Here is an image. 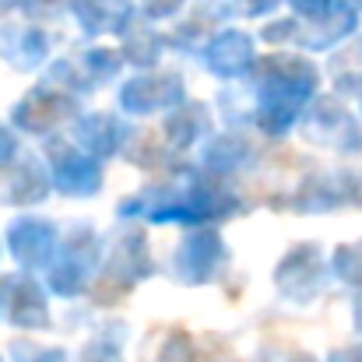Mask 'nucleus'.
<instances>
[{
    "label": "nucleus",
    "instance_id": "1",
    "mask_svg": "<svg viewBox=\"0 0 362 362\" xmlns=\"http://www.w3.org/2000/svg\"><path fill=\"white\" fill-rule=\"evenodd\" d=\"M233 211H240V201L229 187H222L204 169H194L187 176L183 165L176 169V176H169L162 183H151L141 194L120 201L123 218H148V222L208 226L211 218H233Z\"/></svg>",
    "mask_w": 362,
    "mask_h": 362
},
{
    "label": "nucleus",
    "instance_id": "2",
    "mask_svg": "<svg viewBox=\"0 0 362 362\" xmlns=\"http://www.w3.org/2000/svg\"><path fill=\"white\" fill-rule=\"evenodd\" d=\"M155 271V260H151V250L141 229H130L110 243V250H103L99 257V267H95V278H92V296H110L106 303H117V296L137 288L148 274Z\"/></svg>",
    "mask_w": 362,
    "mask_h": 362
},
{
    "label": "nucleus",
    "instance_id": "3",
    "mask_svg": "<svg viewBox=\"0 0 362 362\" xmlns=\"http://www.w3.org/2000/svg\"><path fill=\"white\" fill-rule=\"evenodd\" d=\"M57 264L49 271V288L60 296H81L88 292L99 257H103V236L92 226H74L67 240H57Z\"/></svg>",
    "mask_w": 362,
    "mask_h": 362
},
{
    "label": "nucleus",
    "instance_id": "4",
    "mask_svg": "<svg viewBox=\"0 0 362 362\" xmlns=\"http://www.w3.org/2000/svg\"><path fill=\"white\" fill-rule=\"evenodd\" d=\"M327 278H331V264H327L324 250L313 246V243L292 246V250L281 257L278 271H274L278 292L288 296L292 303H313V299L324 292Z\"/></svg>",
    "mask_w": 362,
    "mask_h": 362
},
{
    "label": "nucleus",
    "instance_id": "5",
    "mask_svg": "<svg viewBox=\"0 0 362 362\" xmlns=\"http://www.w3.org/2000/svg\"><path fill=\"white\" fill-rule=\"evenodd\" d=\"M49 165H53V183L60 187V194L67 197H92L103 187V158L88 155L81 144H74L71 137H53L49 144Z\"/></svg>",
    "mask_w": 362,
    "mask_h": 362
},
{
    "label": "nucleus",
    "instance_id": "6",
    "mask_svg": "<svg viewBox=\"0 0 362 362\" xmlns=\"http://www.w3.org/2000/svg\"><path fill=\"white\" fill-rule=\"evenodd\" d=\"M226 260H229V250H226L222 236L204 226V229H194L190 236H183V243L176 246L173 271L187 285H204V281H215L218 278V271L226 267Z\"/></svg>",
    "mask_w": 362,
    "mask_h": 362
},
{
    "label": "nucleus",
    "instance_id": "7",
    "mask_svg": "<svg viewBox=\"0 0 362 362\" xmlns=\"http://www.w3.org/2000/svg\"><path fill=\"white\" fill-rule=\"evenodd\" d=\"M187 99V88H183V78L176 71H162V74H137L130 78L120 88V106L123 113H134V117H148V113H158V110H173Z\"/></svg>",
    "mask_w": 362,
    "mask_h": 362
},
{
    "label": "nucleus",
    "instance_id": "8",
    "mask_svg": "<svg viewBox=\"0 0 362 362\" xmlns=\"http://www.w3.org/2000/svg\"><path fill=\"white\" fill-rule=\"evenodd\" d=\"M356 176L349 173H313L303 180V187L296 190V211L306 215H320V211H338L345 204H356Z\"/></svg>",
    "mask_w": 362,
    "mask_h": 362
},
{
    "label": "nucleus",
    "instance_id": "9",
    "mask_svg": "<svg viewBox=\"0 0 362 362\" xmlns=\"http://www.w3.org/2000/svg\"><path fill=\"white\" fill-rule=\"evenodd\" d=\"M130 134H134V127H127L113 113H85V117L71 120V141L81 144L95 158H110V155L123 151Z\"/></svg>",
    "mask_w": 362,
    "mask_h": 362
},
{
    "label": "nucleus",
    "instance_id": "10",
    "mask_svg": "<svg viewBox=\"0 0 362 362\" xmlns=\"http://www.w3.org/2000/svg\"><path fill=\"white\" fill-rule=\"evenodd\" d=\"M78 110H81V99H78V95H71V92H64V88H57V85L46 81L39 92H32V95L25 99L21 123H25L32 134H49L57 123L64 127V123L74 120Z\"/></svg>",
    "mask_w": 362,
    "mask_h": 362
},
{
    "label": "nucleus",
    "instance_id": "11",
    "mask_svg": "<svg viewBox=\"0 0 362 362\" xmlns=\"http://www.w3.org/2000/svg\"><path fill=\"white\" fill-rule=\"evenodd\" d=\"M204 64L218 78H243L253 64V39L240 28H222L204 42Z\"/></svg>",
    "mask_w": 362,
    "mask_h": 362
},
{
    "label": "nucleus",
    "instance_id": "12",
    "mask_svg": "<svg viewBox=\"0 0 362 362\" xmlns=\"http://www.w3.org/2000/svg\"><path fill=\"white\" fill-rule=\"evenodd\" d=\"M71 11H74L78 25L88 35L123 32L134 21V4L130 0H71Z\"/></svg>",
    "mask_w": 362,
    "mask_h": 362
},
{
    "label": "nucleus",
    "instance_id": "13",
    "mask_svg": "<svg viewBox=\"0 0 362 362\" xmlns=\"http://www.w3.org/2000/svg\"><path fill=\"white\" fill-rule=\"evenodd\" d=\"M250 144H246V137H243L240 130H229V134H215L208 144H204V151H201V169L208 173V176H215V180H222V176H233V173H240L243 165L250 162Z\"/></svg>",
    "mask_w": 362,
    "mask_h": 362
},
{
    "label": "nucleus",
    "instance_id": "14",
    "mask_svg": "<svg viewBox=\"0 0 362 362\" xmlns=\"http://www.w3.org/2000/svg\"><path fill=\"white\" fill-rule=\"evenodd\" d=\"M208 130H211L208 110L197 106V103H187V99H183L180 106H173L169 120H165V127H162V141H165L173 151H183V148L197 144Z\"/></svg>",
    "mask_w": 362,
    "mask_h": 362
},
{
    "label": "nucleus",
    "instance_id": "15",
    "mask_svg": "<svg viewBox=\"0 0 362 362\" xmlns=\"http://www.w3.org/2000/svg\"><path fill=\"white\" fill-rule=\"evenodd\" d=\"M25 226L32 236H25V229L14 226V257H21V264H28V267H39L57 250V226L42 222V218H25Z\"/></svg>",
    "mask_w": 362,
    "mask_h": 362
},
{
    "label": "nucleus",
    "instance_id": "16",
    "mask_svg": "<svg viewBox=\"0 0 362 362\" xmlns=\"http://www.w3.org/2000/svg\"><path fill=\"white\" fill-rule=\"evenodd\" d=\"M123 60H130L134 67H151L162 57V35L151 32L148 25H127L123 28Z\"/></svg>",
    "mask_w": 362,
    "mask_h": 362
},
{
    "label": "nucleus",
    "instance_id": "17",
    "mask_svg": "<svg viewBox=\"0 0 362 362\" xmlns=\"http://www.w3.org/2000/svg\"><path fill=\"white\" fill-rule=\"evenodd\" d=\"M74 64L85 71V78H88L92 85H110V81L120 74L123 57L120 53H113V49H103V46H88Z\"/></svg>",
    "mask_w": 362,
    "mask_h": 362
},
{
    "label": "nucleus",
    "instance_id": "18",
    "mask_svg": "<svg viewBox=\"0 0 362 362\" xmlns=\"http://www.w3.org/2000/svg\"><path fill=\"white\" fill-rule=\"evenodd\" d=\"M331 271L349 285H362V240L338 246L334 257H331Z\"/></svg>",
    "mask_w": 362,
    "mask_h": 362
},
{
    "label": "nucleus",
    "instance_id": "19",
    "mask_svg": "<svg viewBox=\"0 0 362 362\" xmlns=\"http://www.w3.org/2000/svg\"><path fill=\"white\" fill-rule=\"evenodd\" d=\"M158 362H197V345H194L183 331H173V334L162 341Z\"/></svg>",
    "mask_w": 362,
    "mask_h": 362
},
{
    "label": "nucleus",
    "instance_id": "20",
    "mask_svg": "<svg viewBox=\"0 0 362 362\" xmlns=\"http://www.w3.org/2000/svg\"><path fill=\"white\" fill-rule=\"evenodd\" d=\"M180 7H183V0H141V11L148 21H165V18L180 14Z\"/></svg>",
    "mask_w": 362,
    "mask_h": 362
},
{
    "label": "nucleus",
    "instance_id": "21",
    "mask_svg": "<svg viewBox=\"0 0 362 362\" xmlns=\"http://www.w3.org/2000/svg\"><path fill=\"white\" fill-rule=\"evenodd\" d=\"M341 0H292V7L299 11V18H317V14H327L331 7H338Z\"/></svg>",
    "mask_w": 362,
    "mask_h": 362
},
{
    "label": "nucleus",
    "instance_id": "22",
    "mask_svg": "<svg viewBox=\"0 0 362 362\" xmlns=\"http://www.w3.org/2000/svg\"><path fill=\"white\" fill-rule=\"evenodd\" d=\"M281 0H236V7H240L243 14H253V18H260V14H267V11H274Z\"/></svg>",
    "mask_w": 362,
    "mask_h": 362
},
{
    "label": "nucleus",
    "instance_id": "23",
    "mask_svg": "<svg viewBox=\"0 0 362 362\" xmlns=\"http://www.w3.org/2000/svg\"><path fill=\"white\" fill-rule=\"evenodd\" d=\"M327 362H362V349H341V352H334Z\"/></svg>",
    "mask_w": 362,
    "mask_h": 362
},
{
    "label": "nucleus",
    "instance_id": "24",
    "mask_svg": "<svg viewBox=\"0 0 362 362\" xmlns=\"http://www.w3.org/2000/svg\"><path fill=\"white\" fill-rule=\"evenodd\" d=\"M356 324H359V331H362V296L356 299Z\"/></svg>",
    "mask_w": 362,
    "mask_h": 362
},
{
    "label": "nucleus",
    "instance_id": "25",
    "mask_svg": "<svg viewBox=\"0 0 362 362\" xmlns=\"http://www.w3.org/2000/svg\"><path fill=\"white\" fill-rule=\"evenodd\" d=\"M349 4H352V7H356V11H362V0H349Z\"/></svg>",
    "mask_w": 362,
    "mask_h": 362
}]
</instances>
